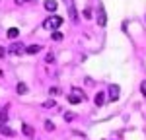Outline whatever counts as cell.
<instances>
[{"label": "cell", "mask_w": 146, "mask_h": 140, "mask_svg": "<svg viewBox=\"0 0 146 140\" xmlns=\"http://www.w3.org/2000/svg\"><path fill=\"white\" fill-rule=\"evenodd\" d=\"M84 99H86V93H84V90H80V88H72L70 93H68V101L72 105H78Z\"/></svg>", "instance_id": "cell-1"}, {"label": "cell", "mask_w": 146, "mask_h": 140, "mask_svg": "<svg viewBox=\"0 0 146 140\" xmlns=\"http://www.w3.org/2000/svg\"><path fill=\"white\" fill-rule=\"evenodd\" d=\"M62 25V18L60 16H53V18H47L45 22H43V27H47V29H58Z\"/></svg>", "instance_id": "cell-2"}, {"label": "cell", "mask_w": 146, "mask_h": 140, "mask_svg": "<svg viewBox=\"0 0 146 140\" xmlns=\"http://www.w3.org/2000/svg\"><path fill=\"white\" fill-rule=\"evenodd\" d=\"M8 53L10 55H20V53H25V47H23V43H12L10 47H8Z\"/></svg>", "instance_id": "cell-3"}, {"label": "cell", "mask_w": 146, "mask_h": 140, "mask_svg": "<svg viewBox=\"0 0 146 140\" xmlns=\"http://www.w3.org/2000/svg\"><path fill=\"white\" fill-rule=\"evenodd\" d=\"M98 23H100L101 27L107 25V14H105V8H103V6L98 8Z\"/></svg>", "instance_id": "cell-4"}, {"label": "cell", "mask_w": 146, "mask_h": 140, "mask_svg": "<svg viewBox=\"0 0 146 140\" xmlns=\"http://www.w3.org/2000/svg\"><path fill=\"white\" fill-rule=\"evenodd\" d=\"M119 93H121V88H119L117 84L109 86V99H111V101H117V99H119Z\"/></svg>", "instance_id": "cell-5"}, {"label": "cell", "mask_w": 146, "mask_h": 140, "mask_svg": "<svg viewBox=\"0 0 146 140\" xmlns=\"http://www.w3.org/2000/svg\"><path fill=\"white\" fill-rule=\"evenodd\" d=\"M68 4V16H70V20L72 22H78V16H76V10H74V2L72 0H66Z\"/></svg>", "instance_id": "cell-6"}, {"label": "cell", "mask_w": 146, "mask_h": 140, "mask_svg": "<svg viewBox=\"0 0 146 140\" xmlns=\"http://www.w3.org/2000/svg\"><path fill=\"white\" fill-rule=\"evenodd\" d=\"M94 103L98 105V107H101V105H105V93H96V97H94Z\"/></svg>", "instance_id": "cell-7"}, {"label": "cell", "mask_w": 146, "mask_h": 140, "mask_svg": "<svg viewBox=\"0 0 146 140\" xmlns=\"http://www.w3.org/2000/svg\"><path fill=\"white\" fill-rule=\"evenodd\" d=\"M41 51V45H29L25 47V55H37Z\"/></svg>", "instance_id": "cell-8"}, {"label": "cell", "mask_w": 146, "mask_h": 140, "mask_svg": "<svg viewBox=\"0 0 146 140\" xmlns=\"http://www.w3.org/2000/svg\"><path fill=\"white\" fill-rule=\"evenodd\" d=\"M45 10L47 12H55L56 10V2L55 0H45Z\"/></svg>", "instance_id": "cell-9"}, {"label": "cell", "mask_w": 146, "mask_h": 140, "mask_svg": "<svg viewBox=\"0 0 146 140\" xmlns=\"http://www.w3.org/2000/svg\"><path fill=\"white\" fill-rule=\"evenodd\" d=\"M18 35H20V29H18V27H10V29H8V37H10V39H16Z\"/></svg>", "instance_id": "cell-10"}, {"label": "cell", "mask_w": 146, "mask_h": 140, "mask_svg": "<svg viewBox=\"0 0 146 140\" xmlns=\"http://www.w3.org/2000/svg\"><path fill=\"white\" fill-rule=\"evenodd\" d=\"M0 130H2V134H4V136H14V134H16V132H14L12 128H8L6 125H2V128H0Z\"/></svg>", "instance_id": "cell-11"}, {"label": "cell", "mask_w": 146, "mask_h": 140, "mask_svg": "<svg viewBox=\"0 0 146 140\" xmlns=\"http://www.w3.org/2000/svg\"><path fill=\"white\" fill-rule=\"evenodd\" d=\"M22 130L25 136H33V128L29 127V125H22Z\"/></svg>", "instance_id": "cell-12"}, {"label": "cell", "mask_w": 146, "mask_h": 140, "mask_svg": "<svg viewBox=\"0 0 146 140\" xmlns=\"http://www.w3.org/2000/svg\"><path fill=\"white\" fill-rule=\"evenodd\" d=\"M16 92L20 93V95H23V93H27V86L20 82V84H18V88H16Z\"/></svg>", "instance_id": "cell-13"}, {"label": "cell", "mask_w": 146, "mask_h": 140, "mask_svg": "<svg viewBox=\"0 0 146 140\" xmlns=\"http://www.w3.org/2000/svg\"><path fill=\"white\" fill-rule=\"evenodd\" d=\"M53 41H62V33L60 31H55L53 33Z\"/></svg>", "instance_id": "cell-14"}, {"label": "cell", "mask_w": 146, "mask_h": 140, "mask_svg": "<svg viewBox=\"0 0 146 140\" xmlns=\"http://www.w3.org/2000/svg\"><path fill=\"white\" fill-rule=\"evenodd\" d=\"M45 128H47V130H55V125H53V121H45Z\"/></svg>", "instance_id": "cell-15"}, {"label": "cell", "mask_w": 146, "mask_h": 140, "mask_svg": "<svg viewBox=\"0 0 146 140\" xmlns=\"http://www.w3.org/2000/svg\"><path fill=\"white\" fill-rule=\"evenodd\" d=\"M6 121H8V115H6V111H2V113H0V123L4 125Z\"/></svg>", "instance_id": "cell-16"}, {"label": "cell", "mask_w": 146, "mask_h": 140, "mask_svg": "<svg viewBox=\"0 0 146 140\" xmlns=\"http://www.w3.org/2000/svg\"><path fill=\"white\" fill-rule=\"evenodd\" d=\"M55 101H53V99H51V101H45V103H43V107H45V109H51V107H55Z\"/></svg>", "instance_id": "cell-17"}, {"label": "cell", "mask_w": 146, "mask_h": 140, "mask_svg": "<svg viewBox=\"0 0 146 140\" xmlns=\"http://www.w3.org/2000/svg\"><path fill=\"white\" fill-rule=\"evenodd\" d=\"M64 121H66V123L74 121V115H72V113H64Z\"/></svg>", "instance_id": "cell-18"}, {"label": "cell", "mask_w": 146, "mask_h": 140, "mask_svg": "<svg viewBox=\"0 0 146 140\" xmlns=\"http://www.w3.org/2000/svg\"><path fill=\"white\" fill-rule=\"evenodd\" d=\"M45 60H47V62H55V57H53V53H51V55H47Z\"/></svg>", "instance_id": "cell-19"}, {"label": "cell", "mask_w": 146, "mask_h": 140, "mask_svg": "<svg viewBox=\"0 0 146 140\" xmlns=\"http://www.w3.org/2000/svg\"><path fill=\"white\" fill-rule=\"evenodd\" d=\"M49 93H51V95H56V93H58V88H51Z\"/></svg>", "instance_id": "cell-20"}, {"label": "cell", "mask_w": 146, "mask_h": 140, "mask_svg": "<svg viewBox=\"0 0 146 140\" xmlns=\"http://www.w3.org/2000/svg\"><path fill=\"white\" fill-rule=\"evenodd\" d=\"M140 92L146 95V82H142V84H140Z\"/></svg>", "instance_id": "cell-21"}, {"label": "cell", "mask_w": 146, "mask_h": 140, "mask_svg": "<svg viewBox=\"0 0 146 140\" xmlns=\"http://www.w3.org/2000/svg\"><path fill=\"white\" fill-rule=\"evenodd\" d=\"M2 57H6V49H4V47H0V58Z\"/></svg>", "instance_id": "cell-22"}, {"label": "cell", "mask_w": 146, "mask_h": 140, "mask_svg": "<svg viewBox=\"0 0 146 140\" xmlns=\"http://www.w3.org/2000/svg\"><path fill=\"white\" fill-rule=\"evenodd\" d=\"M84 18H92V12L90 10H84Z\"/></svg>", "instance_id": "cell-23"}, {"label": "cell", "mask_w": 146, "mask_h": 140, "mask_svg": "<svg viewBox=\"0 0 146 140\" xmlns=\"http://www.w3.org/2000/svg\"><path fill=\"white\" fill-rule=\"evenodd\" d=\"M16 2H18V4H22V2H29V0H16Z\"/></svg>", "instance_id": "cell-24"}]
</instances>
